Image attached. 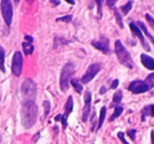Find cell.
Segmentation results:
<instances>
[{"mask_svg": "<svg viewBox=\"0 0 154 144\" xmlns=\"http://www.w3.org/2000/svg\"><path fill=\"white\" fill-rule=\"evenodd\" d=\"M66 2L70 3V5H75V1H72V0H66Z\"/></svg>", "mask_w": 154, "mask_h": 144, "instance_id": "40", "label": "cell"}, {"mask_svg": "<svg viewBox=\"0 0 154 144\" xmlns=\"http://www.w3.org/2000/svg\"><path fill=\"white\" fill-rule=\"evenodd\" d=\"M24 39H26V40L28 41V43H30L34 40V39H33V37L30 36V35H26V36H24Z\"/></svg>", "mask_w": 154, "mask_h": 144, "instance_id": "33", "label": "cell"}, {"mask_svg": "<svg viewBox=\"0 0 154 144\" xmlns=\"http://www.w3.org/2000/svg\"><path fill=\"white\" fill-rule=\"evenodd\" d=\"M140 60L141 64L143 65V67H146L149 70H154V59L151 56L147 55V54H141Z\"/></svg>", "mask_w": 154, "mask_h": 144, "instance_id": "13", "label": "cell"}, {"mask_svg": "<svg viewBox=\"0 0 154 144\" xmlns=\"http://www.w3.org/2000/svg\"><path fill=\"white\" fill-rule=\"evenodd\" d=\"M115 3H116L115 0H113V1H111V0H108V1H107V5H109V7H111V8H113Z\"/></svg>", "mask_w": 154, "mask_h": 144, "instance_id": "34", "label": "cell"}, {"mask_svg": "<svg viewBox=\"0 0 154 144\" xmlns=\"http://www.w3.org/2000/svg\"><path fill=\"white\" fill-rule=\"evenodd\" d=\"M129 26H130V29H131V31H132L133 34H135L139 38V40H140L141 46H143V49H145L146 51H148V52L151 51V48H150L149 43L146 41L145 37H143V33H141L140 29L138 28V26H137V24H135L134 22H130V24H129Z\"/></svg>", "mask_w": 154, "mask_h": 144, "instance_id": "10", "label": "cell"}, {"mask_svg": "<svg viewBox=\"0 0 154 144\" xmlns=\"http://www.w3.org/2000/svg\"><path fill=\"white\" fill-rule=\"evenodd\" d=\"M100 69H101L100 64H92V65H90V67L88 68L87 72L84 74V75H82V82L84 83V84H88L89 82H91V81H92L93 78L96 76V74L98 73L99 71H100Z\"/></svg>", "mask_w": 154, "mask_h": 144, "instance_id": "8", "label": "cell"}, {"mask_svg": "<svg viewBox=\"0 0 154 144\" xmlns=\"http://www.w3.org/2000/svg\"><path fill=\"white\" fill-rule=\"evenodd\" d=\"M106 91H107V89H106V87H101V89H100V91H99V93H100V94H105Z\"/></svg>", "mask_w": 154, "mask_h": 144, "instance_id": "35", "label": "cell"}, {"mask_svg": "<svg viewBox=\"0 0 154 144\" xmlns=\"http://www.w3.org/2000/svg\"><path fill=\"white\" fill-rule=\"evenodd\" d=\"M51 3H53V5H60V1H55V0H51Z\"/></svg>", "mask_w": 154, "mask_h": 144, "instance_id": "39", "label": "cell"}, {"mask_svg": "<svg viewBox=\"0 0 154 144\" xmlns=\"http://www.w3.org/2000/svg\"><path fill=\"white\" fill-rule=\"evenodd\" d=\"M127 135L130 137L131 140H133V141H134V140H135V135H136V130H135V129H131V130H129L128 133H127Z\"/></svg>", "mask_w": 154, "mask_h": 144, "instance_id": "29", "label": "cell"}, {"mask_svg": "<svg viewBox=\"0 0 154 144\" xmlns=\"http://www.w3.org/2000/svg\"><path fill=\"white\" fill-rule=\"evenodd\" d=\"M0 8H1V14L5 19V24L8 26H11L12 18H13V5L10 0H2L0 2Z\"/></svg>", "mask_w": 154, "mask_h": 144, "instance_id": "5", "label": "cell"}, {"mask_svg": "<svg viewBox=\"0 0 154 144\" xmlns=\"http://www.w3.org/2000/svg\"><path fill=\"white\" fill-rule=\"evenodd\" d=\"M92 46L105 54H109L110 52H111V50H110V41H109V39L105 36L100 37L98 40L92 41Z\"/></svg>", "mask_w": 154, "mask_h": 144, "instance_id": "9", "label": "cell"}, {"mask_svg": "<svg viewBox=\"0 0 154 144\" xmlns=\"http://www.w3.org/2000/svg\"><path fill=\"white\" fill-rule=\"evenodd\" d=\"M95 2H96L97 5H98V15H99V17L101 18V13H103V12H101V3H103V1H99V0H96Z\"/></svg>", "mask_w": 154, "mask_h": 144, "instance_id": "31", "label": "cell"}, {"mask_svg": "<svg viewBox=\"0 0 154 144\" xmlns=\"http://www.w3.org/2000/svg\"><path fill=\"white\" fill-rule=\"evenodd\" d=\"M73 111V98L69 97L68 101H66V105H64V114H62V119H61V124H62V128L66 129L68 126V118L69 114Z\"/></svg>", "mask_w": 154, "mask_h": 144, "instance_id": "11", "label": "cell"}, {"mask_svg": "<svg viewBox=\"0 0 154 144\" xmlns=\"http://www.w3.org/2000/svg\"><path fill=\"white\" fill-rule=\"evenodd\" d=\"M70 41L69 40H66L64 38H61V37H55V43H54V48H57V47H60L61 45H66L69 43Z\"/></svg>", "mask_w": 154, "mask_h": 144, "instance_id": "23", "label": "cell"}, {"mask_svg": "<svg viewBox=\"0 0 154 144\" xmlns=\"http://www.w3.org/2000/svg\"><path fill=\"white\" fill-rule=\"evenodd\" d=\"M146 83L148 84V86L150 87V89H152L154 87V73H150L149 75L147 76L145 81Z\"/></svg>", "mask_w": 154, "mask_h": 144, "instance_id": "25", "label": "cell"}, {"mask_svg": "<svg viewBox=\"0 0 154 144\" xmlns=\"http://www.w3.org/2000/svg\"><path fill=\"white\" fill-rule=\"evenodd\" d=\"M5 52L1 46H0V70L2 72H5Z\"/></svg>", "mask_w": 154, "mask_h": 144, "instance_id": "18", "label": "cell"}, {"mask_svg": "<svg viewBox=\"0 0 154 144\" xmlns=\"http://www.w3.org/2000/svg\"><path fill=\"white\" fill-rule=\"evenodd\" d=\"M75 73V66L73 62H68L63 66L61 70V73H60V89H61L63 92H66L69 89V85L72 80L73 74Z\"/></svg>", "mask_w": 154, "mask_h": 144, "instance_id": "4", "label": "cell"}, {"mask_svg": "<svg viewBox=\"0 0 154 144\" xmlns=\"http://www.w3.org/2000/svg\"><path fill=\"white\" fill-rule=\"evenodd\" d=\"M151 142L152 144H154V130L151 131Z\"/></svg>", "mask_w": 154, "mask_h": 144, "instance_id": "38", "label": "cell"}, {"mask_svg": "<svg viewBox=\"0 0 154 144\" xmlns=\"http://www.w3.org/2000/svg\"><path fill=\"white\" fill-rule=\"evenodd\" d=\"M22 65H23V56L20 52L16 51L13 56V62H12V72L15 76L21 75Z\"/></svg>", "mask_w": 154, "mask_h": 144, "instance_id": "6", "label": "cell"}, {"mask_svg": "<svg viewBox=\"0 0 154 144\" xmlns=\"http://www.w3.org/2000/svg\"><path fill=\"white\" fill-rule=\"evenodd\" d=\"M106 114H107V107L103 106V108L100 109V114H99V120H98V127L97 129H99L103 124V121H105V118H106Z\"/></svg>", "mask_w": 154, "mask_h": 144, "instance_id": "19", "label": "cell"}, {"mask_svg": "<svg viewBox=\"0 0 154 144\" xmlns=\"http://www.w3.org/2000/svg\"><path fill=\"white\" fill-rule=\"evenodd\" d=\"M147 116L154 117V105L145 106L143 109L141 110V121H145V119Z\"/></svg>", "mask_w": 154, "mask_h": 144, "instance_id": "14", "label": "cell"}, {"mask_svg": "<svg viewBox=\"0 0 154 144\" xmlns=\"http://www.w3.org/2000/svg\"><path fill=\"white\" fill-rule=\"evenodd\" d=\"M42 105H43V108H45V116H43V118H47L50 110H51V104H50L49 101H43Z\"/></svg>", "mask_w": 154, "mask_h": 144, "instance_id": "26", "label": "cell"}, {"mask_svg": "<svg viewBox=\"0 0 154 144\" xmlns=\"http://www.w3.org/2000/svg\"><path fill=\"white\" fill-rule=\"evenodd\" d=\"M146 19H147L148 24H150V27L154 30V18L150 14H146Z\"/></svg>", "mask_w": 154, "mask_h": 144, "instance_id": "27", "label": "cell"}, {"mask_svg": "<svg viewBox=\"0 0 154 144\" xmlns=\"http://www.w3.org/2000/svg\"><path fill=\"white\" fill-rule=\"evenodd\" d=\"M118 84H119V81H118V80L113 81V83H112V85H111V88H112V89H115V88H117Z\"/></svg>", "mask_w": 154, "mask_h": 144, "instance_id": "32", "label": "cell"}, {"mask_svg": "<svg viewBox=\"0 0 154 144\" xmlns=\"http://www.w3.org/2000/svg\"><path fill=\"white\" fill-rule=\"evenodd\" d=\"M72 20V16L68 15V16H62V17L56 18V21H64V22H70Z\"/></svg>", "mask_w": 154, "mask_h": 144, "instance_id": "28", "label": "cell"}, {"mask_svg": "<svg viewBox=\"0 0 154 144\" xmlns=\"http://www.w3.org/2000/svg\"><path fill=\"white\" fill-rule=\"evenodd\" d=\"M114 14H115V18H116V21H117L118 26L120 28H124V24H122V15H120L119 11L117 9H114Z\"/></svg>", "mask_w": 154, "mask_h": 144, "instance_id": "24", "label": "cell"}, {"mask_svg": "<svg viewBox=\"0 0 154 144\" xmlns=\"http://www.w3.org/2000/svg\"><path fill=\"white\" fill-rule=\"evenodd\" d=\"M117 137L119 138L120 140H122V143H124V144H129L128 142L126 141V139H125V133H122V131H119V133H117Z\"/></svg>", "mask_w": 154, "mask_h": 144, "instance_id": "30", "label": "cell"}, {"mask_svg": "<svg viewBox=\"0 0 154 144\" xmlns=\"http://www.w3.org/2000/svg\"><path fill=\"white\" fill-rule=\"evenodd\" d=\"M128 89L134 94H140V93H145L147 91L150 90V87L148 86V84L145 81L136 80L133 81L130 85H129Z\"/></svg>", "mask_w": 154, "mask_h": 144, "instance_id": "7", "label": "cell"}, {"mask_svg": "<svg viewBox=\"0 0 154 144\" xmlns=\"http://www.w3.org/2000/svg\"><path fill=\"white\" fill-rule=\"evenodd\" d=\"M22 49H23V52L26 55H30V54H32L33 51H34V46L31 45L28 41H23V43H22Z\"/></svg>", "mask_w": 154, "mask_h": 144, "instance_id": "15", "label": "cell"}, {"mask_svg": "<svg viewBox=\"0 0 154 144\" xmlns=\"http://www.w3.org/2000/svg\"><path fill=\"white\" fill-rule=\"evenodd\" d=\"M115 54L117 56L118 62L122 65H124L125 67H127L129 69L134 68V62H133V59L131 57L130 53L125 48V46L122 43V41L118 40V39L115 41Z\"/></svg>", "mask_w": 154, "mask_h": 144, "instance_id": "2", "label": "cell"}, {"mask_svg": "<svg viewBox=\"0 0 154 144\" xmlns=\"http://www.w3.org/2000/svg\"><path fill=\"white\" fill-rule=\"evenodd\" d=\"M91 100H92V93L90 91H87L86 94H85V108H84V112H82V121L86 122L88 120V117L91 112Z\"/></svg>", "mask_w": 154, "mask_h": 144, "instance_id": "12", "label": "cell"}, {"mask_svg": "<svg viewBox=\"0 0 154 144\" xmlns=\"http://www.w3.org/2000/svg\"><path fill=\"white\" fill-rule=\"evenodd\" d=\"M137 26L140 27L141 30H143V33H145V35L148 37V38L150 39V40L152 41V43H153V45H154V37L152 36V35L149 33V31L147 30V27L145 26V24H143V22H141V21H137Z\"/></svg>", "mask_w": 154, "mask_h": 144, "instance_id": "17", "label": "cell"}, {"mask_svg": "<svg viewBox=\"0 0 154 144\" xmlns=\"http://www.w3.org/2000/svg\"><path fill=\"white\" fill-rule=\"evenodd\" d=\"M21 95L23 102H34L37 97V85L31 78L26 80L21 85Z\"/></svg>", "mask_w": 154, "mask_h": 144, "instance_id": "3", "label": "cell"}, {"mask_svg": "<svg viewBox=\"0 0 154 144\" xmlns=\"http://www.w3.org/2000/svg\"><path fill=\"white\" fill-rule=\"evenodd\" d=\"M122 111H124V107H122V106H116V107H114V112L111 116V118H110V121L112 122V121L115 120L116 118H118V117L122 114Z\"/></svg>", "mask_w": 154, "mask_h": 144, "instance_id": "20", "label": "cell"}, {"mask_svg": "<svg viewBox=\"0 0 154 144\" xmlns=\"http://www.w3.org/2000/svg\"><path fill=\"white\" fill-rule=\"evenodd\" d=\"M122 90H117L113 95V104H119L122 102ZM112 104V105H113Z\"/></svg>", "mask_w": 154, "mask_h": 144, "instance_id": "21", "label": "cell"}, {"mask_svg": "<svg viewBox=\"0 0 154 144\" xmlns=\"http://www.w3.org/2000/svg\"><path fill=\"white\" fill-rule=\"evenodd\" d=\"M0 142H1V136H0Z\"/></svg>", "mask_w": 154, "mask_h": 144, "instance_id": "41", "label": "cell"}, {"mask_svg": "<svg viewBox=\"0 0 154 144\" xmlns=\"http://www.w3.org/2000/svg\"><path fill=\"white\" fill-rule=\"evenodd\" d=\"M20 114H21L20 117H21L22 126L26 129L32 128L37 121L38 107H37V105L35 104V102H32V101L23 102L21 110H20Z\"/></svg>", "mask_w": 154, "mask_h": 144, "instance_id": "1", "label": "cell"}, {"mask_svg": "<svg viewBox=\"0 0 154 144\" xmlns=\"http://www.w3.org/2000/svg\"><path fill=\"white\" fill-rule=\"evenodd\" d=\"M62 119V114H58V116L55 117V121H61Z\"/></svg>", "mask_w": 154, "mask_h": 144, "instance_id": "36", "label": "cell"}, {"mask_svg": "<svg viewBox=\"0 0 154 144\" xmlns=\"http://www.w3.org/2000/svg\"><path fill=\"white\" fill-rule=\"evenodd\" d=\"M71 84H72V86L74 87V89L76 90L77 93H82V90H84V87H82V83H80L78 80H76V78H73V80H71Z\"/></svg>", "mask_w": 154, "mask_h": 144, "instance_id": "16", "label": "cell"}, {"mask_svg": "<svg viewBox=\"0 0 154 144\" xmlns=\"http://www.w3.org/2000/svg\"><path fill=\"white\" fill-rule=\"evenodd\" d=\"M132 5H133V1H128L126 5L120 8V10H122V12L124 13V15H127V14L130 12V10L132 9Z\"/></svg>", "mask_w": 154, "mask_h": 144, "instance_id": "22", "label": "cell"}, {"mask_svg": "<svg viewBox=\"0 0 154 144\" xmlns=\"http://www.w3.org/2000/svg\"><path fill=\"white\" fill-rule=\"evenodd\" d=\"M39 135H40V133H36V136H35V137L33 138V142H34V143L37 141V139H38V138H39Z\"/></svg>", "mask_w": 154, "mask_h": 144, "instance_id": "37", "label": "cell"}]
</instances>
